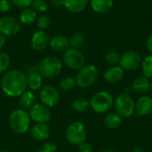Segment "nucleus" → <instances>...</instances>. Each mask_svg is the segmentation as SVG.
Listing matches in <instances>:
<instances>
[{
  "label": "nucleus",
  "mask_w": 152,
  "mask_h": 152,
  "mask_svg": "<svg viewBox=\"0 0 152 152\" xmlns=\"http://www.w3.org/2000/svg\"><path fill=\"white\" fill-rule=\"evenodd\" d=\"M3 93L8 97H20L28 88L27 76L19 69L6 71L0 82Z\"/></svg>",
  "instance_id": "obj_1"
},
{
  "label": "nucleus",
  "mask_w": 152,
  "mask_h": 152,
  "mask_svg": "<svg viewBox=\"0 0 152 152\" xmlns=\"http://www.w3.org/2000/svg\"><path fill=\"white\" fill-rule=\"evenodd\" d=\"M8 125L10 129L17 134H26L31 126V118L28 112L23 109L12 110L8 117Z\"/></svg>",
  "instance_id": "obj_2"
},
{
  "label": "nucleus",
  "mask_w": 152,
  "mask_h": 152,
  "mask_svg": "<svg viewBox=\"0 0 152 152\" xmlns=\"http://www.w3.org/2000/svg\"><path fill=\"white\" fill-rule=\"evenodd\" d=\"M114 104V97L108 91H100L93 95L90 100L91 109L98 114L108 113Z\"/></svg>",
  "instance_id": "obj_3"
},
{
  "label": "nucleus",
  "mask_w": 152,
  "mask_h": 152,
  "mask_svg": "<svg viewBox=\"0 0 152 152\" xmlns=\"http://www.w3.org/2000/svg\"><path fill=\"white\" fill-rule=\"evenodd\" d=\"M37 70L43 77L53 78L61 72L62 62L56 56H46L40 61Z\"/></svg>",
  "instance_id": "obj_4"
},
{
  "label": "nucleus",
  "mask_w": 152,
  "mask_h": 152,
  "mask_svg": "<svg viewBox=\"0 0 152 152\" xmlns=\"http://www.w3.org/2000/svg\"><path fill=\"white\" fill-rule=\"evenodd\" d=\"M114 109L122 118H129L135 113V102L128 94H120L114 99Z\"/></svg>",
  "instance_id": "obj_5"
},
{
  "label": "nucleus",
  "mask_w": 152,
  "mask_h": 152,
  "mask_svg": "<svg viewBox=\"0 0 152 152\" xmlns=\"http://www.w3.org/2000/svg\"><path fill=\"white\" fill-rule=\"evenodd\" d=\"M98 77H99L98 69L93 64H88V65H85L83 68L77 70L75 80L77 86L81 88H87L93 86L97 81Z\"/></svg>",
  "instance_id": "obj_6"
},
{
  "label": "nucleus",
  "mask_w": 152,
  "mask_h": 152,
  "mask_svg": "<svg viewBox=\"0 0 152 152\" xmlns=\"http://www.w3.org/2000/svg\"><path fill=\"white\" fill-rule=\"evenodd\" d=\"M87 131L86 126L80 121L71 122L66 129L65 137L69 143L71 145H79L86 142Z\"/></svg>",
  "instance_id": "obj_7"
},
{
  "label": "nucleus",
  "mask_w": 152,
  "mask_h": 152,
  "mask_svg": "<svg viewBox=\"0 0 152 152\" xmlns=\"http://www.w3.org/2000/svg\"><path fill=\"white\" fill-rule=\"evenodd\" d=\"M64 64L72 70H79L85 66L86 59L84 54L78 50L74 48H69L63 54Z\"/></svg>",
  "instance_id": "obj_8"
},
{
  "label": "nucleus",
  "mask_w": 152,
  "mask_h": 152,
  "mask_svg": "<svg viewBox=\"0 0 152 152\" xmlns=\"http://www.w3.org/2000/svg\"><path fill=\"white\" fill-rule=\"evenodd\" d=\"M41 103L50 108L55 107L60 102V94L56 87L51 85H46L41 87L39 92Z\"/></svg>",
  "instance_id": "obj_9"
},
{
  "label": "nucleus",
  "mask_w": 152,
  "mask_h": 152,
  "mask_svg": "<svg viewBox=\"0 0 152 152\" xmlns=\"http://www.w3.org/2000/svg\"><path fill=\"white\" fill-rule=\"evenodd\" d=\"M21 28L19 20L12 15H4L0 18V34L4 37H12L17 35Z\"/></svg>",
  "instance_id": "obj_10"
},
{
  "label": "nucleus",
  "mask_w": 152,
  "mask_h": 152,
  "mask_svg": "<svg viewBox=\"0 0 152 152\" xmlns=\"http://www.w3.org/2000/svg\"><path fill=\"white\" fill-rule=\"evenodd\" d=\"M142 57L135 51H127L120 56L119 66L126 71H134L142 64Z\"/></svg>",
  "instance_id": "obj_11"
},
{
  "label": "nucleus",
  "mask_w": 152,
  "mask_h": 152,
  "mask_svg": "<svg viewBox=\"0 0 152 152\" xmlns=\"http://www.w3.org/2000/svg\"><path fill=\"white\" fill-rule=\"evenodd\" d=\"M31 120L35 123H48L51 120V111L48 107L42 103H36L29 110Z\"/></svg>",
  "instance_id": "obj_12"
},
{
  "label": "nucleus",
  "mask_w": 152,
  "mask_h": 152,
  "mask_svg": "<svg viewBox=\"0 0 152 152\" xmlns=\"http://www.w3.org/2000/svg\"><path fill=\"white\" fill-rule=\"evenodd\" d=\"M50 44V37L45 30H37L31 37V47L36 51L45 50Z\"/></svg>",
  "instance_id": "obj_13"
},
{
  "label": "nucleus",
  "mask_w": 152,
  "mask_h": 152,
  "mask_svg": "<svg viewBox=\"0 0 152 152\" xmlns=\"http://www.w3.org/2000/svg\"><path fill=\"white\" fill-rule=\"evenodd\" d=\"M31 136L38 142H46L52 134L51 127L47 123H36L30 129Z\"/></svg>",
  "instance_id": "obj_14"
},
{
  "label": "nucleus",
  "mask_w": 152,
  "mask_h": 152,
  "mask_svg": "<svg viewBox=\"0 0 152 152\" xmlns=\"http://www.w3.org/2000/svg\"><path fill=\"white\" fill-rule=\"evenodd\" d=\"M135 113L140 117H146L152 113V96L141 95L135 102Z\"/></svg>",
  "instance_id": "obj_15"
},
{
  "label": "nucleus",
  "mask_w": 152,
  "mask_h": 152,
  "mask_svg": "<svg viewBox=\"0 0 152 152\" xmlns=\"http://www.w3.org/2000/svg\"><path fill=\"white\" fill-rule=\"evenodd\" d=\"M104 80L110 85H117L120 83L125 77V70L118 65L110 66L104 73Z\"/></svg>",
  "instance_id": "obj_16"
},
{
  "label": "nucleus",
  "mask_w": 152,
  "mask_h": 152,
  "mask_svg": "<svg viewBox=\"0 0 152 152\" xmlns=\"http://www.w3.org/2000/svg\"><path fill=\"white\" fill-rule=\"evenodd\" d=\"M151 81L150 80V78L142 75L133 81L131 88L134 93L143 95L146 94L149 91H151Z\"/></svg>",
  "instance_id": "obj_17"
},
{
  "label": "nucleus",
  "mask_w": 152,
  "mask_h": 152,
  "mask_svg": "<svg viewBox=\"0 0 152 152\" xmlns=\"http://www.w3.org/2000/svg\"><path fill=\"white\" fill-rule=\"evenodd\" d=\"M27 76V86L31 91H37L43 86V77L40 75L38 70L33 69H28Z\"/></svg>",
  "instance_id": "obj_18"
},
{
  "label": "nucleus",
  "mask_w": 152,
  "mask_h": 152,
  "mask_svg": "<svg viewBox=\"0 0 152 152\" xmlns=\"http://www.w3.org/2000/svg\"><path fill=\"white\" fill-rule=\"evenodd\" d=\"M49 45L54 52H65L69 48V39L64 35H56L50 39Z\"/></svg>",
  "instance_id": "obj_19"
},
{
  "label": "nucleus",
  "mask_w": 152,
  "mask_h": 152,
  "mask_svg": "<svg viewBox=\"0 0 152 152\" xmlns=\"http://www.w3.org/2000/svg\"><path fill=\"white\" fill-rule=\"evenodd\" d=\"M19 103L21 109L27 110H30L36 103H37V97L33 91L26 90L20 97H19Z\"/></svg>",
  "instance_id": "obj_20"
},
{
  "label": "nucleus",
  "mask_w": 152,
  "mask_h": 152,
  "mask_svg": "<svg viewBox=\"0 0 152 152\" xmlns=\"http://www.w3.org/2000/svg\"><path fill=\"white\" fill-rule=\"evenodd\" d=\"M113 0H90L92 9L100 14L108 12L113 6Z\"/></svg>",
  "instance_id": "obj_21"
},
{
  "label": "nucleus",
  "mask_w": 152,
  "mask_h": 152,
  "mask_svg": "<svg viewBox=\"0 0 152 152\" xmlns=\"http://www.w3.org/2000/svg\"><path fill=\"white\" fill-rule=\"evenodd\" d=\"M88 0H64V7L71 13H78L86 9Z\"/></svg>",
  "instance_id": "obj_22"
},
{
  "label": "nucleus",
  "mask_w": 152,
  "mask_h": 152,
  "mask_svg": "<svg viewBox=\"0 0 152 152\" xmlns=\"http://www.w3.org/2000/svg\"><path fill=\"white\" fill-rule=\"evenodd\" d=\"M104 125L110 130H116L122 125V118L117 112H110L104 117Z\"/></svg>",
  "instance_id": "obj_23"
},
{
  "label": "nucleus",
  "mask_w": 152,
  "mask_h": 152,
  "mask_svg": "<svg viewBox=\"0 0 152 152\" xmlns=\"http://www.w3.org/2000/svg\"><path fill=\"white\" fill-rule=\"evenodd\" d=\"M37 20V12L32 7L22 9L19 16V21L23 25H31Z\"/></svg>",
  "instance_id": "obj_24"
},
{
  "label": "nucleus",
  "mask_w": 152,
  "mask_h": 152,
  "mask_svg": "<svg viewBox=\"0 0 152 152\" xmlns=\"http://www.w3.org/2000/svg\"><path fill=\"white\" fill-rule=\"evenodd\" d=\"M71 106H72V109L77 113H84V112H86L89 109H91L90 101L84 97H79V98L75 99L72 102Z\"/></svg>",
  "instance_id": "obj_25"
},
{
  "label": "nucleus",
  "mask_w": 152,
  "mask_h": 152,
  "mask_svg": "<svg viewBox=\"0 0 152 152\" xmlns=\"http://www.w3.org/2000/svg\"><path fill=\"white\" fill-rule=\"evenodd\" d=\"M85 42H86L85 35L82 32H76L69 39V45L71 48L79 50V48H81L85 45Z\"/></svg>",
  "instance_id": "obj_26"
},
{
  "label": "nucleus",
  "mask_w": 152,
  "mask_h": 152,
  "mask_svg": "<svg viewBox=\"0 0 152 152\" xmlns=\"http://www.w3.org/2000/svg\"><path fill=\"white\" fill-rule=\"evenodd\" d=\"M142 75L148 78H152V54L147 55L142 61Z\"/></svg>",
  "instance_id": "obj_27"
},
{
  "label": "nucleus",
  "mask_w": 152,
  "mask_h": 152,
  "mask_svg": "<svg viewBox=\"0 0 152 152\" xmlns=\"http://www.w3.org/2000/svg\"><path fill=\"white\" fill-rule=\"evenodd\" d=\"M76 86H77L76 80L74 77H65L59 83V88L66 92L73 90Z\"/></svg>",
  "instance_id": "obj_28"
},
{
  "label": "nucleus",
  "mask_w": 152,
  "mask_h": 152,
  "mask_svg": "<svg viewBox=\"0 0 152 152\" xmlns=\"http://www.w3.org/2000/svg\"><path fill=\"white\" fill-rule=\"evenodd\" d=\"M104 60L107 64L110 66H116L119 63L120 61V55L118 52L115 51H110L105 54Z\"/></svg>",
  "instance_id": "obj_29"
},
{
  "label": "nucleus",
  "mask_w": 152,
  "mask_h": 152,
  "mask_svg": "<svg viewBox=\"0 0 152 152\" xmlns=\"http://www.w3.org/2000/svg\"><path fill=\"white\" fill-rule=\"evenodd\" d=\"M11 64L10 56L4 52H0V74L6 72Z\"/></svg>",
  "instance_id": "obj_30"
},
{
  "label": "nucleus",
  "mask_w": 152,
  "mask_h": 152,
  "mask_svg": "<svg viewBox=\"0 0 152 152\" xmlns=\"http://www.w3.org/2000/svg\"><path fill=\"white\" fill-rule=\"evenodd\" d=\"M52 23V20L51 18L48 16V15H41L38 19H37V28L38 29L40 30H45L47 29L50 25Z\"/></svg>",
  "instance_id": "obj_31"
},
{
  "label": "nucleus",
  "mask_w": 152,
  "mask_h": 152,
  "mask_svg": "<svg viewBox=\"0 0 152 152\" xmlns=\"http://www.w3.org/2000/svg\"><path fill=\"white\" fill-rule=\"evenodd\" d=\"M31 7L37 12H45L47 11L48 9V4L45 0H34L32 4H31Z\"/></svg>",
  "instance_id": "obj_32"
},
{
  "label": "nucleus",
  "mask_w": 152,
  "mask_h": 152,
  "mask_svg": "<svg viewBox=\"0 0 152 152\" xmlns=\"http://www.w3.org/2000/svg\"><path fill=\"white\" fill-rule=\"evenodd\" d=\"M58 147L54 142L46 141L39 149L37 152H57Z\"/></svg>",
  "instance_id": "obj_33"
},
{
  "label": "nucleus",
  "mask_w": 152,
  "mask_h": 152,
  "mask_svg": "<svg viewBox=\"0 0 152 152\" xmlns=\"http://www.w3.org/2000/svg\"><path fill=\"white\" fill-rule=\"evenodd\" d=\"M12 4L14 6L20 8V9H25L28 7H31V4L34 0H10Z\"/></svg>",
  "instance_id": "obj_34"
},
{
  "label": "nucleus",
  "mask_w": 152,
  "mask_h": 152,
  "mask_svg": "<svg viewBox=\"0 0 152 152\" xmlns=\"http://www.w3.org/2000/svg\"><path fill=\"white\" fill-rule=\"evenodd\" d=\"M12 3L10 0H0V12L5 13L10 11Z\"/></svg>",
  "instance_id": "obj_35"
},
{
  "label": "nucleus",
  "mask_w": 152,
  "mask_h": 152,
  "mask_svg": "<svg viewBox=\"0 0 152 152\" xmlns=\"http://www.w3.org/2000/svg\"><path fill=\"white\" fill-rule=\"evenodd\" d=\"M78 151L79 152H93V147L90 143L84 142L78 145Z\"/></svg>",
  "instance_id": "obj_36"
},
{
  "label": "nucleus",
  "mask_w": 152,
  "mask_h": 152,
  "mask_svg": "<svg viewBox=\"0 0 152 152\" xmlns=\"http://www.w3.org/2000/svg\"><path fill=\"white\" fill-rule=\"evenodd\" d=\"M51 4L53 7L60 8L64 6V0H51Z\"/></svg>",
  "instance_id": "obj_37"
},
{
  "label": "nucleus",
  "mask_w": 152,
  "mask_h": 152,
  "mask_svg": "<svg viewBox=\"0 0 152 152\" xmlns=\"http://www.w3.org/2000/svg\"><path fill=\"white\" fill-rule=\"evenodd\" d=\"M5 37H6L0 34V52H2V50L4 48V46L6 45V38Z\"/></svg>",
  "instance_id": "obj_38"
},
{
  "label": "nucleus",
  "mask_w": 152,
  "mask_h": 152,
  "mask_svg": "<svg viewBox=\"0 0 152 152\" xmlns=\"http://www.w3.org/2000/svg\"><path fill=\"white\" fill-rule=\"evenodd\" d=\"M146 45H147L148 51L151 53V54H152V34L149 37V38L147 40V43H146Z\"/></svg>",
  "instance_id": "obj_39"
},
{
  "label": "nucleus",
  "mask_w": 152,
  "mask_h": 152,
  "mask_svg": "<svg viewBox=\"0 0 152 152\" xmlns=\"http://www.w3.org/2000/svg\"><path fill=\"white\" fill-rule=\"evenodd\" d=\"M131 152H145V151L142 148H141V147H136V148L133 149Z\"/></svg>",
  "instance_id": "obj_40"
},
{
  "label": "nucleus",
  "mask_w": 152,
  "mask_h": 152,
  "mask_svg": "<svg viewBox=\"0 0 152 152\" xmlns=\"http://www.w3.org/2000/svg\"><path fill=\"white\" fill-rule=\"evenodd\" d=\"M101 152H116L114 150H112V149H104V150H102Z\"/></svg>",
  "instance_id": "obj_41"
},
{
  "label": "nucleus",
  "mask_w": 152,
  "mask_h": 152,
  "mask_svg": "<svg viewBox=\"0 0 152 152\" xmlns=\"http://www.w3.org/2000/svg\"><path fill=\"white\" fill-rule=\"evenodd\" d=\"M151 94H152V81H151Z\"/></svg>",
  "instance_id": "obj_42"
},
{
  "label": "nucleus",
  "mask_w": 152,
  "mask_h": 152,
  "mask_svg": "<svg viewBox=\"0 0 152 152\" xmlns=\"http://www.w3.org/2000/svg\"><path fill=\"white\" fill-rule=\"evenodd\" d=\"M0 152H9V151H0Z\"/></svg>",
  "instance_id": "obj_43"
}]
</instances>
